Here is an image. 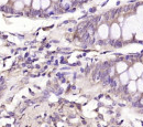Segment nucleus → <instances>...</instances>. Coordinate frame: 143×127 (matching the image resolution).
Masks as SVG:
<instances>
[{
  "label": "nucleus",
  "mask_w": 143,
  "mask_h": 127,
  "mask_svg": "<svg viewBox=\"0 0 143 127\" xmlns=\"http://www.w3.org/2000/svg\"><path fill=\"white\" fill-rule=\"evenodd\" d=\"M108 32H109V29H108V27L106 24H103V26H100L99 30H98V33H99V36L101 39H106L108 36Z\"/></svg>",
  "instance_id": "1"
},
{
  "label": "nucleus",
  "mask_w": 143,
  "mask_h": 127,
  "mask_svg": "<svg viewBox=\"0 0 143 127\" xmlns=\"http://www.w3.org/2000/svg\"><path fill=\"white\" fill-rule=\"evenodd\" d=\"M111 36L113 39H117L120 36V28L118 24H112L111 27Z\"/></svg>",
  "instance_id": "2"
},
{
  "label": "nucleus",
  "mask_w": 143,
  "mask_h": 127,
  "mask_svg": "<svg viewBox=\"0 0 143 127\" xmlns=\"http://www.w3.org/2000/svg\"><path fill=\"white\" fill-rule=\"evenodd\" d=\"M23 5H24L23 1H21V0H17V1L14 2V9L16 10H21L22 8H23Z\"/></svg>",
  "instance_id": "3"
},
{
  "label": "nucleus",
  "mask_w": 143,
  "mask_h": 127,
  "mask_svg": "<svg viewBox=\"0 0 143 127\" xmlns=\"http://www.w3.org/2000/svg\"><path fill=\"white\" fill-rule=\"evenodd\" d=\"M127 69V64L126 63H123V62H120V63H118V65H117V71L118 72H123L124 70Z\"/></svg>",
  "instance_id": "4"
},
{
  "label": "nucleus",
  "mask_w": 143,
  "mask_h": 127,
  "mask_svg": "<svg viewBox=\"0 0 143 127\" xmlns=\"http://www.w3.org/2000/svg\"><path fill=\"white\" fill-rule=\"evenodd\" d=\"M134 70H135V72H136V74L138 75H140V74H142V72H143V66H142V64H135V66H134Z\"/></svg>",
  "instance_id": "5"
},
{
  "label": "nucleus",
  "mask_w": 143,
  "mask_h": 127,
  "mask_svg": "<svg viewBox=\"0 0 143 127\" xmlns=\"http://www.w3.org/2000/svg\"><path fill=\"white\" fill-rule=\"evenodd\" d=\"M32 6H33V8L35 10H39L41 8V0H33Z\"/></svg>",
  "instance_id": "6"
},
{
  "label": "nucleus",
  "mask_w": 143,
  "mask_h": 127,
  "mask_svg": "<svg viewBox=\"0 0 143 127\" xmlns=\"http://www.w3.org/2000/svg\"><path fill=\"white\" fill-rule=\"evenodd\" d=\"M71 6H72L71 0H63V1H62V7L65 8V9H67V8H71Z\"/></svg>",
  "instance_id": "7"
},
{
  "label": "nucleus",
  "mask_w": 143,
  "mask_h": 127,
  "mask_svg": "<svg viewBox=\"0 0 143 127\" xmlns=\"http://www.w3.org/2000/svg\"><path fill=\"white\" fill-rule=\"evenodd\" d=\"M48 6H50V1L48 0H41V8L46 9Z\"/></svg>",
  "instance_id": "8"
},
{
  "label": "nucleus",
  "mask_w": 143,
  "mask_h": 127,
  "mask_svg": "<svg viewBox=\"0 0 143 127\" xmlns=\"http://www.w3.org/2000/svg\"><path fill=\"white\" fill-rule=\"evenodd\" d=\"M120 80H121V82H122L123 84H126L127 82H128V75H127L126 73H124V74H122L121 77H120Z\"/></svg>",
  "instance_id": "9"
},
{
  "label": "nucleus",
  "mask_w": 143,
  "mask_h": 127,
  "mask_svg": "<svg viewBox=\"0 0 143 127\" xmlns=\"http://www.w3.org/2000/svg\"><path fill=\"white\" fill-rule=\"evenodd\" d=\"M129 86H130L129 91H131V92H134V91H135V83H134V82H131Z\"/></svg>",
  "instance_id": "10"
},
{
  "label": "nucleus",
  "mask_w": 143,
  "mask_h": 127,
  "mask_svg": "<svg viewBox=\"0 0 143 127\" xmlns=\"http://www.w3.org/2000/svg\"><path fill=\"white\" fill-rule=\"evenodd\" d=\"M138 87H139V90H140L141 92H143V82L141 81V80L138 82Z\"/></svg>",
  "instance_id": "11"
},
{
  "label": "nucleus",
  "mask_w": 143,
  "mask_h": 127,
  "mask_svg": "<svg viewBox=\"0 0 143 127\" xmlns=\"http://www.w3.org/2000/svg\"><path fill=\"white\" fill-rule=\"evenodd\" d=\"M130 76H131V79H136V75H135V73L133 72V69L130 70Z\"/></svg>",
  "instance_id": "12"
},
{
  "label": "nucleus",
  "mask_w": 143,
  "mask_h": 127,
  "mask_svg": "<svg viewBox=\"0 0 143 127\" xmlns=\"http://www.w3.org/2000/svg\"><path fill=\"white\" fill-rule=\"evenodd\" d=\"M8 2V0H0V6H3Z\"/></svg>",
  "instance_id": "13"
},
{
  "label": "nucleus",
  "mask_w": 143,
  "mask_h": 127,
  "mask_svg": "<svg viewBox=\"0 0 143 127\" xmlns=\"http://www.w3.org/2000/svg\"><path fill=\"white\" fill-rule=\"evenodd\" d=\"M23 2L25 3V5H30V3H31V0H23Z\"/></svg>",
  "instance_id": "14"
},
{
  "label": "nucleus",
  "mask_w": 143,
  "mask_h": 127,
  "mask_svg": "<svg viewBox=\"0 0 143 127\" xmlns=\"http://www.w3.org/2000/svg\"><path fill=\"white\" fill-rule=\"evenodd\" d=\"M54 1H57V0H54Z\"/></svg>",
  "instance_id": "15"
},
{
  "label": "nucleus",
  "mask_w": 143,
  "mask_h": 127,
  "mask_svg": "<svg viewBox=\"0 0 143 127\" xmlns=\"http://www.w3.org/2000/svg\"><path fill=\"white\" fill-rule=\"evenodd\" d=\"M79 1H80V0H79Z\"/></svg>",
  "instance_id": "16"
}]
</instances>
